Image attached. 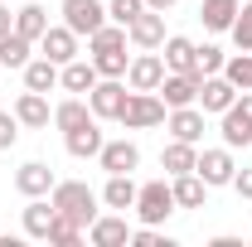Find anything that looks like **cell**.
<instances>
[{
    "label": "cell",
    "instance_id": "obj_31",
    "mask_svg": "<svg viewBox=\"0 0 252 247\" xmlns=\"http://www.w3.org/2000/svg\"><path fill=\"white\" fill-rule=\"evenodd\" d=\"M223 78H228L238 93H252V54H243V49H238L233 59L223 63Z\"/></svg>",
    "mask_w": 252,
    "mask_h": 247
},
{
    "label": "cell",
    "instance_id": "obj_1",
    "mask_svg": "<svg viewBox=\"0 0 252 247\" xmlns=\"http://www.w3.org/2000/svg\"><path fill=\"white\" fill-rule=\"evenodd\" d=\"M49 204H54L63 218H73L78 228H93V218H97V194L83 185V180H59V185L49 189Z\"/></svg>",
    "mask_w": 252,
    "mask_h": 247
},
{
    "label": "cell",
    "instance_id": "obj_32",
    "mask_svg": "<svg viewBox=\"0 0 252 247\" xmlns=\"http://www.w3.org/2000/svg\"><path fill=\"white\" fill-rule=\"evenodd\" d=\"M88 49H93V54H107V49H126V25H112V20H107V25H102L97 34H88Z\"/></svg>",
    "mask_w": 252,
    "mask_h": 247
},
{
    "label": "cell",
    "instance_id": "obj_35",
    "mask_svg": "<svg viewBox=\"0 0 252 247\" xmlns=\"http://www.w3.org/2000/svg\"><path fill=\"white\" fill-rule=\"evenodd\" d=\"M233 44H238V49H243V54H252V0L248 5H238V20H233Z\"/></svg>",
    "mask_w": 252,
    "mask_h": 247
},
{
    "label": "cell",
    "instance_id": "obj_16",
    "mask_svg": "<svg viewBox=\"0 0 252 247\" xmlns=\"http://www.w3.org/2000/svg\"><path fill=\"white\" fill-rule=\"evenodd\" d=\"M97 78H102V73L93 68V59H73V63H63V68H59V88H63V93H73V97H78V93H93Z\"/></svg>",
    "mask_w": 252,
    "mask_h": 247
},
{
    "label": "cell",
    "instance_id": "obj_30",
    "mask_svg": "<svg viewBox=\"0 0 252 247\" xmlns=\"http://www.w3.org/2000/svg\"><path fill=\"white\" fill-rule=\"evenodd\" d=\"M223 63H228V54H223L219 44H194V73H199V78L223 73Z\"/></svg>",
    "mask_w": 252,
    "mask_h": 247
},
{
    "label": "cell",
    "instance_id": "obj_27",
    "mask_svg": "<svg viewBox=\"0 0 252 247\" xmlns=\"http://www.w3.org/2000/svg\"><path fill=\"white\" fill-rule=\"evenodd\" d=\"M194 160H199L194 141H170V146H165V155H160V165H165L170 175H189V170H194Z\"/></svg>",
    "mask_w": 252,
    "mask_h": 247
},
{
    "label": "cell",
    "instance_id": "obj_41",
    "mask_svg": "<svg viewBox=\"0 0 252 247\" xmlns=\"http://www.w3.org/2000/svg\"><path fill=\"white\" fill-rule=\"evenodd\" d=\"M175 5H180V0H146V10H160V15H165V10H175Z\"/></svg>",
    "mask_w": 252,
    "mask_h": 247
},
{
    "label": "cell",
    "instance_id": "obj_23",
    "mask_svg": "<svg viewBox=\"0 0 252 247\" xmlns=\"http://www.w3.org/2000/svg\"><path fill=\"white\" fill-rule=\"evenodd\" d=\"M170 189H175V204L180 209H204V194H209V185L189 170V175H170Z\"/></svg>",
    "mask_w": 252,
    "mask_h": 247
},
{
    "label": "cell",
    "instance_id": "obj_4",
    "mask_svg": "<svg viewBox=\"0 0 252 247\" xmlns=\"http://www.w3.org/2000/svg\"><path fill=\"white\" fill-rule=\"evenodd\" d=\"M165 59H160L156 49H146V54H136V59L126 63V88L131 93H156L160 83H165Z\"/></svg>",
    "mask_w": 252,
    "mask_h": 247
},
{
    "label": "cell",
    "instance_id": "obj_17",
    "mask_svg": "<svg viewBox=\"0 0 252 247\" xmlns=\"http://www.w3.org/2000/svg\"><path fill=\"white\" fill-rule=\"evenodd\" d=\"M15 117H20V126H30V131H44V126L54 122V112H49V97L44 93H20V102H15Z\"/></svg>",
    "mask_w": 252,
    "mask_h": 247
},
{
    "label": "cell",
    "instance_id": "obj_24",
    "mask_svg": "<svg viewBox=\"0 0 252 247\" xmlns=\"http://www.w3.org/2000/svg\"><path fill=\"white\" fill-rule=\"evenodd\" d=\"M63 141H68V155H78V160H93L102 151V131H97V117L88 126H78V131H63Z\"/></svg>",
    "mask_w": 252,
    "mask_h": 247
},
{
    "label": "cell",
    "instance_id": "obj_18",
    "mask_svg": "<svg viewBox=\"0 0 252 247\" xmlns=\"http://www.w3.org/2000/svg\"><path fill=\"white\" fill-rule=\"evenodd\" d=\"M88 238H93V247H126L131 243V228H126L122 214H107V218H93Z\"/></svg>",
    "mask_w": 252,
    "mask_h": 247
},
{
    "label": "cell",
    "instance_id": "obj_28",
    "mask_svg": "<svg viewBox=\"0 0 252 247\" xmlns=\"http://www.w3.org/2000/svg\"><path fill=\"white\" fill-rule=\"evenodd\" d=\"M30 49H34V39L10 30L5 39H0V68H25V63H30Z\"/></svg>",
    "mask_w": 252,
    "mask_h": 247
},
{
    "label": "cell",
    "instance_id": "obj_33",
    "mask_svg": "<svg viewBox=\"0 0 252 247\" xmlns=\"http://www.w3.org/2000/svg\"><path fill=\"white\" fill-rule=\"evenodd\" d=\"M126 49H107V54H93V68L102 78H126Z\"/></svg>",
    "mask_w": 252,
    "mask_h": 247
},
{
    "label": "cell",
    "instance_id": "obj_39",
    "mask_svg": "<svg viewBox=\"0 0 252 247\" xmlns=\"http://www.w3.org/2000/svg\"><path fill=\"white\" fill-rule=\"evenodd\" d=\"M233 189H238V199H252V170H238L233 175Z\"/></svg>",
    "mask_w": 252,
    "mask_h": 247
},
{
    "label": "cell",
    "instance_id": "obj_20",
    "mask_svg": "<svg viewBox=\"0 0 252 247\" xmlns=\"http://www.w3.org/2000/svg\"><path fill=\"white\" fill-rule=\"evenodd\" d=\"M54 218H59V209L49 204V194H44V199H30V204H25V233H30V238H39V243H49Z\"/></svg>",
    "mask_w": 252,
    "mask_h": 247
},
{
    "label": "cell",
    "instance_id": "obj_14",
    "mask_svg": "<svg viewBox=\"0 0 252 247\" xmlns=\"http://www.w3.org/2000/svg\"><path fill=\"white\" fill-rule=\"evenodd\" d=\"M233 102H238V88H233V83H228L223 73H214V78H204V83H199V107H204V112L223 117V112H228Z\"/></svg>",
    "mask_w": 252,
    "mask_h": 247
},
{
    "label": "cell",
    "instance_id": "obj_40",
    "mask_svg": "<svg viewBox=\"0 0 252 247\" xmlns=\"http://www.w3.org/2000/svg\"><path fill=\"white\" fill-rule=\"evenodd\" d=\"M15 30V15H10V5H0V39Z\"/></svg>",
    "mask_w": 252,
    "mask_h": 247
},
{
    "label": "cell",
    "instance_id": "obj_15",
    "mask_svg": "<svg viewBox=\"0 0 252 247\" xmlns=\"http://www.w3.org/2000/svg\"><path fill=\"white\" fill-rule=\"evenodd\" d=\"M165 126H170V136L175 141H204V107H170V117H165Z\"/></svg>",
    "mask_w": 252,
    "mask_h": 247
},
{
    "label": "cell",
    "instance_id": "obj_29",
    "mask_svg": "<svg viewBox=\"0 0 252 247\" xmlns=\"http://www.w3.org/2000/svg\"><path fill=\"white\" fill-rule=\"evenodd\" d=\"M44 30H49V10L44 5H25L20 15H15V34H25V39H44Z\"/></svg>",
    "mask_w": 252,
    "mask_h": 247
},
{
    "label": "cell",
    "instance_id": "obj_37",
    "mask_svg": "<svg viewBox=\"0 0 252 247\" xmlns=\"http://www.w3.org/2000/svg\"><path fill=\"white\" fill-rule=\"evenodd\" d=\"M131 243H136V247H175V243H170V238H165V233H156L151 223H141V228L131 233Z\"/></svg>",
    "mask_w": 252,
    "mask_h": 247
},
{
    "label": "cell",
    "instance_id": "obj_25",
    "mask_svg": "<svg viewBox=\"0 0 252 247\" xmlns=\"http://www.w3.org/2000/svg\"><path fill=\"white\" fill-rule=\"evenodd\" d=\"M25 88H30V93H54V88H59V63H49L44 54L30 59L25 63Z\"/></svg>",
    "mask_w": 252,
    "mask_h": 247
},
{
    "label": "cell",
    "instance_id": "obj_9",
    "mask_svg": "<svg viewBox=\"0 0 252 247\" xmlns=\"http://www.w3.org/2000/svg\"><path fill=\"white\" fill-rule=\"evenodd\" d=\"M97 165L107 170V175H131L136 165H141V146L136 141H102V151H97Z\"/></svg>",
    "mask_w": 252,
    "mask_h": 247
},
{
    "label": "cell",
    "instance_id": "obj_2",
    "mask_svg": "<svg viewBox=\"0 0 252 247\" xmlns=\"http://www.w3.org/2000/svg\"><path fill=\"white\" fill-rule=\"evenodd\" d=\"M165 117H170V107L160 102V93H126V107L117 122L126 131H151V126H165Z\"/></svg>",
    "mask_w": 252,
    "mask_h": 247
},
{
    "label": "cell",
    "instance_id": "obj_34",
    "mask_svg": "<svg viewBox=\"0 0 252 247\" xmlns=\"http://www.w3.org/2000/svg\"><path fill=\"white\" fill-rule=\"evenodd\" d=\"M49 243L54 247H78L83 243V228H78V223H73V218H54V228H49Z\"/></svg>",
    "mask_w": 252,
    "mask_h": 247
},
{
    "label": "cell",
    "instance_id": "obj_6",
    "mask_svg": "<svg viewBox=\"0 0 252 247\" xmlns=\"http://www.w3.org/2000/svg\"><path fill=\"white\" fill-rule=\"evenodd\" d=\"M88 107H93L97 122H117L126 107V83L122 78H97V88L88 93Z\"/></svg>",
    "mask_w": 252,
    "mask_h": 247
},
{
    "label": "cell",
    "instance_id": "obj_10",
    "mask_svg": "<svg viewBox=\"0 0 252 247\" xmlns=\"http://www.w3.org/2000/svg\"><path fill=\"white\" fill-rule=\"evenodd\" d=\"M199 73H165V83H160L156 93H160V102L165 107H194L199 102Z\"/></svg>",
    "mask_w": 252,
    "mask_h": 247
},
{
    "label": "cell",
    "instance_id": "obj_3",
    "mask_svg": "<svg viewBox=\"0 0 252 247\" xmlns=\"http://www.w3.org/2000/svg\"><path fill=\"white\" fill-rule=\"evenodd\" d=\"M175 209H180V204H175V189L165 185V180H151V185L136 189V218H141V223L156 228V223H165Z\"/></svg>",
    "mask_w": 252,
    "mask_h": 247
},
{
    "label": "cell",
    "instance_id": "obj_21",
    "mask_svg": "<svg viewBox=\"0 0 252 247\" xmlns=\"http://www.w3.org/2000/svg\"><path fill=\"white\" fill-rule=\"evenodd\" d=\"M238 5H243V0H204V5H199V20H204V30L228 34V30H233V20H238Z\"/></svg>",
    "mask_w": 252,
    "mask_h": 247
},
{
    "label": "cell",
    "instance_id": "obj_36",
    "mask_svg": "<svg viewBox=\"0 0 252 247\" xmlns=\"http://www.w3.org/2000/svg\"><path fill=\"white\" fill-rule=\"evenodd\" d=\"M141 10H146V0H112V5H107V20H112V25H131Z\"/></svg>",
    "mask_w": 252,
    "mask_h": 247
},
{
    "label": "cell",
    "instance_id": "obj_22",
    "mask_svg": "<svg viewBox=\"0 0 252 247\" xmlns=\"http://www.w3.org/2000/svg\"><path fill=\"white\" fill-rule=\"evenodd\" d=\"M136 189H141V185H131V175H107V185H102V204L117 209V214H126V209H136Z\"/></svg>",
    "mask_w": 252,
    "mask_h": 247
},
{
    "label": "cell",
    "instance_id": "obj_12",
    "mask_svg": "<svg viewBox=\"0 0 252 247\" xmlns=\"http://www.w3.org/2000/svg\"><path fill=\"white\" fill-rule=\"evenodd\" d=\"M126 39H131L136 49H160V44H165V15H160V10H141V15L126 25Z\"/></svg>",
    "mask_w": 252,
    "mask_h": 247
},
{
    "label": "cell",
    "instance_id": "obj_7",
    "mask_svg": "<svg viewBox=\"0 0 252 247\" xmlns=\"http://www.w3.org/2000/svg\"><path fill=\"white\" fill-rule=\"evenodd\" d=\"M63 25L78 34H97L102 25H107V5L102 0H63Z\"/></svg>",
    "mask_w": 252,
    "mask_h": 247
},
{
    "label": "cell",
    "instance_id": "obj_38",
    "mask_svg": "<svg viewBox=\"0 0 252 247\" xmlns=\"http://www.w3.org/2000/svg\"><path fill=\"white\" fill-rule=\"evenodd\" d=\"M20 141V117L15 112H0V151H10Z\"/></svg>",
    "mask_w": 252,
    "mask_h": 247
},
{
    "label": "cell",
    "instance_id": "obj_26",
    "mask_svg": "<svg viewBox=\"0 0 252 247\" xmlns=\"http://www.w3.org/2000/svg\"><path fill=\"white\" fill-rule=\"evenodd\" d=\"M88 122H93V107H88L83 97H68V102L54 107V126H59V131H78V126H88Z\"/></svg>",
    "mask_w": 252,
    "mask_h": 247
},
{
    "label": "cell",
    "instance_id": "obj_8",
    "mask_svg": "<svg viewBox=\"0 0 252 247\" xmlns=\"http://www.w3.org/2000/svg\"><path fill=\"white\" fill-rule=\"evenodd\" d=\"M194 175H199L209 189L233 185V175H238V165H233V151H228V146H219V151H199V160H194Z\"/></svg>",
    "mask_w": 252,
    "mask_h": 247
},
{
    "label": "cell",
    "instance_id": "obj_13",
    "mask_svg": "<svg viewBox=\"0 0 252 247\" xmlns=\"http://www.w3.org/2000/svg\"><path fill=\"white\" fill-rule=\"evenodd\" d=\"M54 185H59V180H54V170H49L44 160H30V165H20V170H15V189H20L25 199H44Z\"/></svg>",
    "mask_w": 252,
    "mask_h": 247
},
{
    "label": "cell",
    "instance_id": "obj_5",
    "mask_svg": "<svg viewBox=\"0 0 252 247\" xmlns=\"http://www.w3.org/2000/svg\"><path fill=\"white\" fill-rule=\"evenodd\" d=\"M223 146L238 151V146H252V93H243L228 112H223Z\"/></svg>",
    "mask_w": 252,
    "mask_h": 247
},
{
    "label": "cell",
    "instance_id": "obj_11",
    "mask_svg": "<svg viewBox=\"0 0 252 247\" xmlns=\"http://www.w3.org/2000/svg\"><path fill=\"white\" fill-rule=\"evenodd\" d=\"M39 54H44V59L49 63H73L78 59V34L68 30V25H49V30H44V39H39Z\"/></svg>",
    "mask_w": 252,
    "mask_h": 247
},
{
    "label": "cell",
    "instance_id": "obj_19",
    "mask_svg": "<svg viewBox=\"0 0 252 247\" xmlns=\"http://www.w3.org/2000/svg\"><path fill=\"white\" fill-rule=\"evenodd\" d=\"M160 59H165L170 73H194V39H185V34H165Z\"/></svg>",
    "mask_w": 252,
    "mask_h": 247
}]
</instances>
